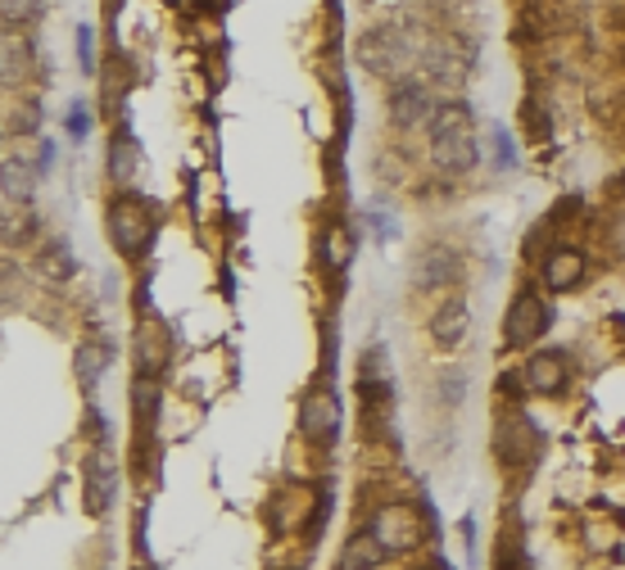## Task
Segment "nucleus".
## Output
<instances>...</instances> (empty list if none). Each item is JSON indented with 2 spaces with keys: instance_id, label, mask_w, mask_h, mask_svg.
Listing matches in <instances>:
<instances>
[{
  "instance_id": "nucleus-16",
  "label": "nucleus",
  "mask_w": 625,
  "mask_h": 570,
  "mask_svg": "<svg viewBox=\"0 0 625 570\" xmlns=\"http://www.w3.org/2000/svg\"><path fill=\"white\" fill-rule=\"evenodd\" d=\"M33 235H37L33 208H27V204H5V208H0V245H5V250H23Z\"/></svg>"
},
{
  "instance_id": "nucleus-6",
  "label": "nucleus",
  "mask_w": 625,
  "mask_h": 570,
  "mask_svg": "<svg viewBox=\"0 0 625 570\" xmlns=\"http://www.w3.org/2000/svg\"><path fill=\"white\" fill-rule=\"evenodd\" d=\"M340 399L332 395V389H309L304 403H300V435L309 444H336L340 439Z\"/></svg>"
},
{
  "instance_id": "nucleus-17",
  "label": "nucleus",
  "mask_w": 625,
  "mask_h": 570,
  "mask_svg": "<svg viewBox=\"0 0 625 570\" xmlns=\"http://www.w3.org/2000/svg\"><path fill=\"white\" fill-rule=\"evenodd\" d=\"M385 557H390V553L376 544V534H372V530H359V534H353L349 544H345V553H340V570H376Z\"/></svg>"
},
{
  "instance_id": "nucleus-26",
  "label": "nucleus",
  "mask_w": 625,
  "mask_h": 570,
  "mask_svg": "<svg viewBox=\"0 0 625 570\" xmlns=\"http://www.w3.org/2000/svg\"><path fill=\"white\" fill-rule=\"evenodd\" d=\"M490 149H494V163L498 168H513L517 155H513V136L503 132V128H490Z\"/></svg>"
},
{
  "instance_id": "nucleus-15",
  "label": "nucleus",
  "mask_w": 625,
  "mask_h": 570,
  "mask_svg": "<svg viewBox=\"0 0 625 570\" xmlns=\"http://www.w3.org/2000/svg\"><path fill=\"white\" fill-rule=\"evenodd\" d=\"M136 172H141V145H136V136L128 128H118L113 141H109V177L118 186H132Z\"/></svg>"
},
{
  "instance_id": "nucleus-12",
  "label": "nucleus",
  "mask_w": 625,
  "mask_h": 570,
  "mask_svg": "<svg viewBox=\"0 0 625 570\" xmlns=\"http://www.w3.org/2000/svg\"><path fill=\"white\" fill-rule=\"evenodd\" d=\"M585 272H589V258H585L580 250H572V245H562V250H553V254L544 258V286H549L553 294L576 290V286L585 281Z\"/></svg>"
},
{
  "instance_id": "nucleus-9",
  "label": "nucleus",
  "mask_w": 625,
  "mask_h": 570,
  "mask_svg": "<svg viewBox=\"0 0 625 570\" xmlns=\"http://www.w3.org/2000/svg\"><path fill=\"white\" fill-rule=\"evenodd\" d=\"M526 389L530 395H544V399H553V395H562L567 389V380H572V363H567V353H557V349H544V353H534L530 363H526Z\"/></svg>"
},
{
  "instance_id": "nucleus-19",
  "label": "nucleus",
  "mask_w": 625,
  "mask_h": 570,
  "mask_svg": "<svg viewBox=\"0 0 625 570\" xmlns=\"http://www.w3.org/2000/svg\"><path fill=\"white\" fill-rule=\"evenodd\" d=\"M431 336H435V344H440V349H454V344L467 336V304H462V299H449V304H444V308L435 313Z\"/></svg>"
},
{
  "instance_id": "nucleus-14",
  "label": "nucleus",
  "mask_w": 625,
  "mask_h": 570,
  "mask_svg": "<svg viewBox=\"0 0 625 570\" xmlns=\"http://www.w3.org/2000/svg\"><path fill=\"white\" fill-rule=\"evenodd\" d=\"M454 272H458V263H454V254L444 250V245H426L422 254H417V263H412V281L422 286V290L449 286V281H454Z\"/></svg>"
},
{
  "instance_id": "nucleus-2",
  "label": "nucleus",
  "mask_w": 625,
  "mask_h": 570,
  "mask_svg": "<svg viewBox=\"0 0 625 570\" xmlns=\"http://www.w3.org/2000/svg\"><path fill=\"white\" fill-rule=\"evenodd\" d=\"M155 231H159V218H155V208L145 199L118 195L109 204V240H113V250L123 258H145V254H151Z\"/></svg>"
},
{
  "instance_id": "nucleus-23",
  "label": "nucleus",
  "mask_w": 625,
  "mask_h": 570,
  "mask_svg": "<svg viewBox=\"0 0 625 570\" xmlns=\"http://www.w3.org/2000/svg\"><path fill=\"white\" fill-rule=\"evenodd\" d=\"M41 128V105L37 100H19L14 109H10V132L14 136H33Z\"/></svg>"
},
{
  "instance_id": "nucleus-13",
  "label": "nucleus",
  "mask_w": 625,
  "mask_h": 570,
  "mask_svg": "<svg viewBox=\"0 0 625 570\" xmlns=\"http://www.w3.org/2000/svg\"><path fill=\"white\" fill-rule=\"evenodd\" d=\"M37 163L33 159H0V195H5L10 204H27L37 195Z\"/></svg>"
},
{
  "instance_id": "nucleus-8",
  "label": "nucleus",
  "mask_w": 625,
  "mask_h": 570,
  "mask_svg": "<svg viewBox=\"0 0 625 570\" xmlns=\"http://www.w3.org/2000/svg\"><path fill=\"white\" fill-rule=\"evenodd\" d=\"M549 304L534 290H521L517 299H513V308H508V326H503V336H508V344L513 349H521V344H534L544 331H549Z\"/></svg>"
},
{
  "instance_id": "nucleus-4",
  "label": "nucleus",
  "mask_w": 625,
  "mask_h": 570,
  "mask_svg": "<svg viewBox=\"0 0 625 570\" xmlns=\"http://www.w3.org/2000/svg\"><path fill=\"white\" fill-rule=\"evenodd\" d=\"M118 498V462H113V448L96 444L92 453L82 458V502L92 517H105Z\"/></svg>"
},
{
  "instance_id": "nucleus-22",
  "label": "nucleus",
  "mask_w": 625,
  "mask_h": 570,
  "mask_svg": "<svg viewBox=\"0 0 625 570\" xmlns=\"http://www.w3.org/2000/svg\"><path fill=\"white\" fill-rule=\"evenodd\" d=\"M41 277H50V281H69L73 277V267H77V258H73V250L64 245V240H55V245H46L41 250Z\"/></svg>"
},
{
  "instance_id": "nucleus-18",
  "label": "nucleus",
  "mask_w": 625,
  "mask_h": 570,
  "mask_svg": "<svg viewBox=\"0 0 625 570\" xmlns=\"http://www.w3.org/2000/svg\"><path fill=\"white\" fill-rule=\"evenodd\" d=\"M109 372V344H77V357H73V376H77V385L92 395V389L100 385V376Z\"/></svg>"
},
{
  "instance_id": "nucleus-25",
  "label": "nucleus",
  "mask_w": 625,
  "mask_h": 570,
  "mask_svg": "<svg viewBox=\"0 0 625 570\" xmlns=\"http://www.w3.org/2000/svg\"><path fill=\"white\" fill-rule=\"evenodd\" d=\"M77 59H82V73H96V27H77Z\"/></svg>"
},
{
  "instance_id": "nucleus-3",
  "label": "nucleus",
  "mask_w": 625,
  "mask_h": 570,
  "mask_svg": "<svg viewBox=\"0 0 625 570\" xmlns=\"http://www.w3.org/2000/svg\"><path fill=\"white\" fill-rule=\"evenodd\" d=\"M359 59H363V69L404 82L412 64H422V50H412V37H404V27H372L359 41Z\"/></svg>"
},
{
  "instance_id": "nucleus-11",
  "label": "nucleus",
  "mask_w": 625,
  "mask_h": 570,
  "mask_svg": "<svg viewBox=\"0 0 625 570\" xmlns=\"http://www.w3.org/2000/svg\"><path fill=\"white\" fill-rule=\"evenodd\" d=\"M33 41H27L23 33H0V86H19L33 77Z\"/></svg>"
},
{
  "instance_id": "nucleus-1",
  "label": "nucleus",
  "mask_w": 625,
  "mask_h": 570,
  "mask_svg": "<svg viewBox=\"0 0 625 570\" xmlns=\"http://www.w3.org/2000/svg\"><path fill=\"white\" fill-rule=\"evenodd\" d=\"M431 159L440 172L462 177L481 163V141L471 132V109L462 100L454 105H440L431 118Z\"/></svg>"
},
{
  "instance_id": "nucleus-5",
  "label": "nucleus",
  "mask_w": 625,
  "mask_h": 570,
  "mask_svg": "<svg viewBox=\"0 0 625 570\" xmlns=\"http://www.w3.org/2000/svg\"><path fill=\"white\" fill-rule=\"evenodd\" d=\"M372 534H376V544L385 548V553H408V548H417L426 538V525H422V512L417 507H408V502H390V507H381L376 512V521L368 525Z\"/></svg>"
},
{
  "instance_id": "nucleus-21",
  "label": "nucleus",
  "mask_w": 625,
  "mask_h": 570,
  "mask_svg": "<svg viewBox=\"0 0 625 570\" xmlns=\"http://www.w3.org/2000/svg\"><path fill=\"white\" fill-rule=\"evenodd\" d=\"M322 263L332 267V272H345V267L353 263V235L345 227H332L322 240Z\"/></svg>"
},
{
  "instance_id": "nucleus-7",
  "label": "nucleus",
  "mask_w": 625,
  "mask_h": 570,
  "mask_svg": "<svg viewBox=\"0 0 625 570\" xmlns=\"http://www.w3.org/2000/svg\"><path fill=\"white\" fill-rule=\"evenodd\" d=\"M435 100H431V92L422 82H412V77H404V82H395V92H390V123L399 128V132H417V128H431V118H435Z\"/></svg>"
},
{
  "instance_id": "nucleus-24",
  "label": "nucleus",
  "mask_w": 625,
  "mask_h": 570,
  "mask_svg": "<svg viewBox=\"0 0 625 570\" xmlns=\"http://www.w3.org/2000/svg\"><path fill=\"white\" fill-rule=\"evenodd\" d=\"M46 0H0V19H5L10 27H23L27 19H37L41 14Z\"/></svg>"
},
{
  "instance_id": "nucleus-10",
  "label": "nucleus",
  "mask_w": 625,
  "mask_h": 570,
  "mask_svg": "<svg viewBox=\"0 0 625 570\" xmlns=\"http://www.w3.org/2000/svg\"><path fill=\"white\" fill-rule=\"evenodd\" d=\"M521 444L530 448V453H540V430H534L530 416L521 412H508L498 422V435H494V448H498V458L508 462V466H530V458L521 453Z\"/></svg>"
},
{
  "instance_id": "nucleus-27",
  "label": "nucleus",
  "mask_w": 625,
  "mask_h": 570,
  "mask_svg": "<svg viewBox=\"0 0 625 570\" xmlns=\"http://www.w3.org/2000/svg\"><path fill=\"white\" fill-rule=\"evenodd\" d=\"M69 132H73V136L92 132V113H86V105H73V109H69Z\"/></svg>"
},
{
  "instance_id": "nucleus-20",
  "label": "nucleus",
  "mask_w": 625,
  "mask_h": 570,
  "mask_svg": "<svg viewBox=\"0 0 625 570\" xmlns=\"http://www.w3.org/2000/svg\"><path fill=\"white\" fill-rule=\"evenodd\" d=\"M132 416L141 426H151L159 416V380L155 376H136L132 380Z\"/></svg>"
}]
</instances>
